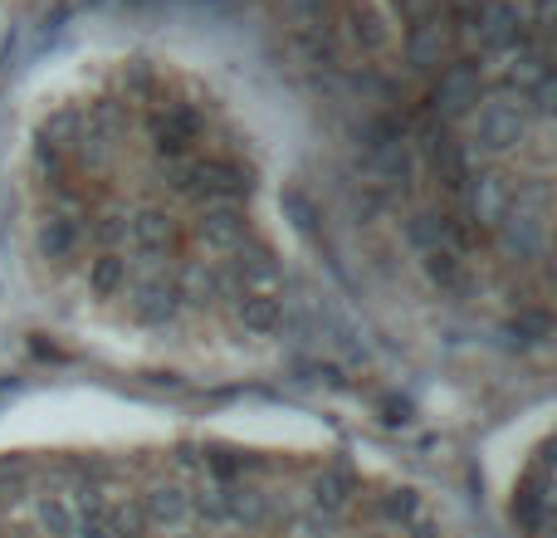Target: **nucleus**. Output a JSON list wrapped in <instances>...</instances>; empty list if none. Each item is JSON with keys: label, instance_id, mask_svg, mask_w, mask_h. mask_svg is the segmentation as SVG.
Here are the masks:
<instances>
[{"label": "nucleus", "instance_id": "f257e3e1", "mask_svg": "<svg viewBox=\"0 0 557 538\" xmlns=\"http://www.w3.org/2000/svg\"><path fill=\"white\" fill-rule=\"evenodd\" d=\"M0 538H441L401 494L250 451H152L0 470Z\"/></svg>", "mask_w": 557, "mask_h": 538}]
</instances>
